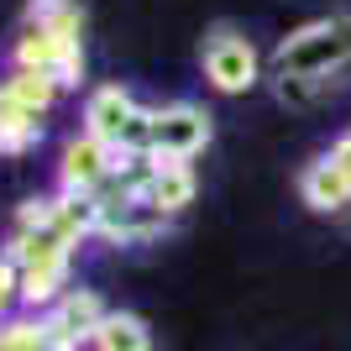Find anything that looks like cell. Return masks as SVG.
Listing matches in <instances>:
<instances>
[{"mask_svg": "<svg viewBox=\"0 0 351 351\" xmlns=\"http://www.w3.org/2000/svg\"><path fill=\"white\" fill-rule=\"evenodd\" d=\"M346 63H351V16L304 21L273 47V73H283V79H325V84H336V73Z\"/></svg>", "mask_w": 351, "mask_h": 351, "instance_id": "obj_1", "label": "cell"}, {"mask_svg": "<svg viewBox=\"0 0 351 351\" xmlns=\"http://www.w3.org/2000/svg\"><path fill=\"white\" fill-rule=\"evenodd\" d=\"M199 69H205V79L220 89V95H247V89H257V79H263V58H257L252 37L236 32V27H226V21L205 32Z\"/></svg>", "mask_w": 351, "mask_h": 351, "instance_id": "obj_2", "label": "cell"}, {"mask_svg": "<svg viewBox=\"0 0 351 351\" xmlns=\"http://www.w3.org/2000/svg\"><path fill=\"white\" fill-rule=\"evenodd\" d=\"M11 63L16 69H37V73H53L58 89H79L84 84V47L58 37L47 27H21L11 43Z\"/></svg>", "mask_w": 351, "mask_h": 351, "instance_id": "obj_3", "label": "cell"}, {"mask_svg": "<svg viewBox=\"0 0 351 351\" xmlns=\"http://www.w3.org/2000/svg\"><path fill=\"white\" fill-rule=\"evenodd\" d=\"M215 136L210 126V110L194 100H173V105H158V132H152V158H173V162H189L199 158Z\"/></svg>", "mask_w": 351, "mask_h": 351, "instance_id": "obj_4", "label": "cell"}, {"mask_svg": "<svg viewBox=\"0 0 351 351\" xmlns=\"http://www.w3.org/2000/svg\"><path fill=\"white\" fill-rule=\"evenodd\" d=\"M110 173H116V147L95 142L89 132L63 142V152H58V189L63 194H95Z\"/></svg>", "mask_w": 351, "mask_h": 351, "instance_id": "obj_5", "label": "cell"}, {"mask_svg": "<svg viewBox=\"0 0 351 351\" xmlns=\"http://www.w3.org/2000/svg\"><path fill=\"white\" fill-rule=\"evenodd\" d=\"M105 299L95 289H69L58 299V304L43 315V325H47V336L53 341H73V346H84V341H95V330L105 325Z\"/></svg>", "mask_w": 351, "mask_h": 351, "instance_id": "obj_6", "label": "cell"}, {"mask_svg": "<svg viewBox=\"0 0 351 351\" xmlns=\"http://www.w3.org/2000/svg\"><path fill=\"white\" fill-rule=\"evenodd\" d=\"M299 199H304L315 215H336V210L351 205V173L330 152H320V158H309L304 168H299Z\"/></svg>", "mask_w": 351, "mask_h": 351, "instance_id": "obj_7", "label": "cell"}, {"mask_svg": "<svg viewBox=\"0 0 351 351\" xmlns=\"http://www.w3.org/2000/svg\"><path fill=\"white\" fill-rule=\"evenodd\" d=\"M132 116H136V100H132V95H126L121 84H100V89H89V100H84V132L95 136V142L121 147V136H126Z\"/></svg>", "mask_w": 351, "mask_h": 351, "instance_id": "obj_8", "label": "cell"}, {"mask_svg": "<svg viewBox=\"0 0 351 351\" xmlns=\"http://www.w3.org/2000/svg\"><path fill=\"white\" fill-rule=\"evenodd\" d=\"M168 220L152 199H126V205H100V236L110 241H152L168 231Z\"/></svg>", "mask_w": 351, "mask_h": 351, "instance_id": "obj_9", "label": "cell"}, {"mask_svg": "<svg viewBox=\"0 0 351 351\" xmlns=\"http://www.w3.org/2000/svg\"><path fill=\"white\" fill-rule=\"evenodd\" d=\"M147 199H152L162 215H184V210L194 205V173H189V162L158 158V178H152Z\"/></svg>", "mask_w": 351, "mask_h": 351, "instance_id": "obj_10", "label": "cell"}, {"mask_svg": "<svg viewBox=\"0 0 351 351\" xmlns=\"http://www.w3.org/2000/svg\"><path fill=\"white\" fill-rule=\"evenodd\" d=\"M89 346L95 351H152V330H147V320L132 315V309H110Z\"/></svg>", "mask_w": 351, "mask_h": 351, "instance_id": "obj_11", "label": "cell"}, {"mask_svg": "<svg viewBox=\"0 0 351 351\" xmlns=\"http://www.w3.org/2000/svg\"><path fill=\"white\" fill-rule=\"evenodd\" d=\"M37 136H43V116L0 89V152H27L37 147Z\"/></svg>", "mask_w": 351, "mask_h": 351, "instance_id": "obj_12", "label": "cell"}, {"mask_svg": "<svg viewBox=\"0 0 351 351\" xmlns=\"http://www.w3.org/2000/svg\"><path fill=\"white\" fill-rule=\"evenodd\" d=\"M27 27H47L69 43H79L84 37V5L79 0H27Z\"/></svg>", "mask_w": 351, "mask_h": 351, "instance_id": "obj_13", "label": "cell"}, {"mask_svg": "<svg viewBox=\"0 0 351 351\" xmlns=\"http://www.w3.org/2000/svg\"><path fill=\"white\" fill-rule=\"evenodd\" d=\"M0 89H5L11 100H21L27 110H37V116H47V110H53V100H58L53 73H37V69H11V79H5Z\"/></svg>", "mask_w": 351, "mask_h": 351, "instance_id": "obj_14", "label": "cell"}, {"mask_svg": "<svg viewBox=\"0 0 351 351\" xmlns=\"http://www.w3.org/2000/svg\"><path fill=\"white\" fill-rule=\"evenodd\" d=\"M47 325L43 320H0V351H43Z\"/></svg>", "mask_w": 351, "mask_h": 351, "instance_id": "obj_15", "label": "cell"}, {"mask_svg": "<svg viewBox=\"0 0 351 351\" xmlns=\"http://www.w3.org/2000/svg\"><path fill=\"white\" fill-rule=\"evenodd\" d=\"M330 158H336L341 168H346V173H351V132H341L336 142H330Z\"/></svg>", "mask_w": 351, "mask_h": 351, "instance_id": "obj_16", "label": "cell"}, {"mask_svg": "<svg viewBox=\"0 0 351 351\" xmlns=\"http://www.w3.org/2000/svg\"><path fill=\"white\" fill-rule=\"evenodd\" d=\"M43 351H79V346H73V341H53V336H47V346Z\"/></svg>", "mask_w": 351, "mask_h": 351, "instance_id": "obj_17", "label": "cell"}, {"mask_svg": "<svg viewBox=\"0 0 351 351\" xmlns=\"http://www.w3.org/2000/svg\"><path fill=\"white\" fill-rule=\"evenodd\" d=\"M0 315H5V309H0Z\"/></svg>", "mask_w": 351, "mask_h": 351, "instance_id": "obj_18", "label": "cell"}]
</instances>
